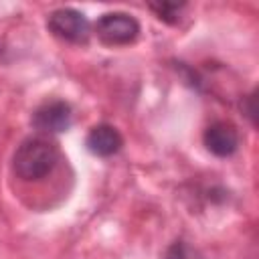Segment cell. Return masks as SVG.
<instances>
[{"label": "cell", "instance_id": "3957f363", "mask_svg": "<svg viewBox=\"0 0 259 259\" xmlns=\"http://www.w3.org/2000/svg\"><path fill=\"white\" fill-rule=\"evenodd\" d=\"M47 28L53 32V36L73 42V45H85L91 36V24L85 18L83 12L75 8H57L47 18Z\"/></svg>", "mask_w": 259, "mask_h": 259}, {"label": "cell", "instance_id": "7a4b0ae2", "mask_svg": "<svg viewBox=\"0 0 259 259\" xmlns=\"http://www.w3.org/2000/svg\"><path fill=\"white\" fill-rule=\"evenodd\" d=\"M95 34L107 47H125L140 36V22L127 12H105L95 22Z\"/></svg>", "mask_w": 259, "mask_h": 259}, {"label": "cell", "instance_id": "5b68a950", "mask_svg": "<svg viewBox=\"0 0 259 259\" xmlns=\"http://www.w3.org/2000/svg\"><path fill=\"white\" fill-rule=\"evenodd\" d=\"M202 142L210 154H214L219 158H229L239 148V132L231 121L219 119V121H212L204 130Z\"/></svg>", "mask_w": 259, "mask_h": 259}, {"label": "cell", "instance_id": "8992f818", "mask_svg": "<svg viewBox=\"0 0 259 259\" xmlns=\"http://www.w3.org/2000/svg\"><path fill=\"white\" fill-rule=\"evenodd\" d=\"M85 146L93 156L99 158H109L113 154H117L123 146V138L121 134L109 125V123H97L89 130L87 138H85Z\"/></svg>", "mask_w": 259, "mask_h": 259}, {"label": "cell", "instance_id": "52a82bcc", "mask_svg": "<svg viewBox=\"0 0 259 259\" xmlns=\"http://www.w3.org/2000/svg\"><path fill=\"white\" fill-rule=\"evenodd\" d=\"M148 8L162 20V22H166V24H176L178 20H180V14H182V10L186 8V4L184 2H150L148 4Z\"/></svg>", "mask_w": 259, "mask_h": 259}, {"label": "cell", "instance_id": "6da1fadb", "mask_svg": "<svg viewBox=\"0 0 259 259\" xmlns=\"http://www.w3.org/2000/svg\"><path fill=\"white\" fill-rule=\"evenodd\" d=\"M59 162V148L47 136H30L20 142L12 156V172L26 182L49 176Z\"/></svg>", "mask_w": 259, "mask_h": 259}, {"label": "cell", "instance_id": "ba28073f", "mask_svg": "<svg viewBox=\"0 0 259 259\" xmlns=\"http://www.w3.org/2000/svg\"><path fill=\"white\" fill-rule=\"evenodd\" d=\"M164 259H204V255L196 247H192L190 243L178 239V241L168 245V249L164 253Z\"/></svg>", "mask_w": 259, "mask_h": 259}, {"label": "cell", "instance_id": "277c9868", "mask_svg": "<svg viewBox=\"0 0 259 259\" xmlns=\"http://www.w3.org/2000/svg\"><path fill=\"white\" fill-rule=\"evenodd\" d=\"M30 123L40 134L67 132L73 123V107L65 99H49L32 111Z\"/></svg>", "mask_w": 259, "mask_h": 259}]
</instances>
